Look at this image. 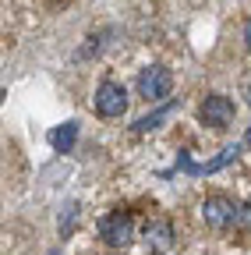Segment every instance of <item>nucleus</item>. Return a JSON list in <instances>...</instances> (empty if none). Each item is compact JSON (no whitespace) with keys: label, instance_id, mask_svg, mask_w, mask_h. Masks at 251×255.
Wrapping results in <instances>:
<instances>
[{"label":"nucleus","instance_id":"4468645a","mask_svg":"<svg viewBox=\"0 0 251 255\" xmlns=\"http://www.w3.org/2000/svg\"><path fill=\"white\" fill-rule=\"evenodd\" d=\"M46 4H64V0H46Z\"/></svg>","mask_w":251,"mask_h":255},{"label":"nucleus","instance_id":"39448f33","mask_svg":"<svg viewBox=\"0 0 251 255\" xmlns=\"http://www.w3.org/2000/svg\"><path fill=\"white\" fill-rule=\"evenodd\" d=\"M99 238L106 241V245H113V248H124L131 238H135V220L128 216V213H110V216H103L99 220Z\"/></svg>","mask_w":251,"mask_h":255},{"label":"nucleus","instance_id":"f03ea898","mask_svg":"<svg viewBox=\"0 0 251 255\" xmlns=\"http://www.w3.org/2000/svg\"><path fill=\"white\" fill-rule=\"evenodd\" d=\"M198 117H202V124L216 128V131H223V128L234 124V100H230V96H223V92H212V96H205V100H202Z\"/></svg>","mask_w":251,"mask_h":255},{"label":"nucleus","instance_id":"6e6552de","mask_svg":"<svg viewBox=\"0 0 251 255\" xmlns=\"http://www.w3.org/2000/svg\"><path fill=\"white\" fill-rule=\"evenodd\" d=\"M75 142H78V121H68V124H60V128L50 131V145L57 152H71Z\"/></svg>","mask_w":251,"mask_h":255},{"label":"nucleus","instance_id":"1a4fd4ad","mask_svg":"<svg viewBox=\"0 0 251 255\" xmlns=\"http://www.w3.org/2000/svg\"><path fill=\"white\" fill-rule=\"evenodd\" d=\"M173 110H177V100H170L167 107H160L156 114H145L142 121H135V131H138V135H145V131H152V128H160V121H167Z\"/></svg>","mask_w":251,"mask_h":255},{"label":"nucleus","instance_id":"0eeeda50","mask_svg":"<svg viewBox=\"0 0 251 255\" xmlns=\"http://www.w3.org/2000/svg\"><path fill=\"white\" fill-rule=\"evenodd\" d=\"M145 248L156 252V255H163V252L173 248V227H170L167 220H152V223H145Z\"/></svg>","mask_w":251,"mask_h":255},{"label":"nucleus","instance_id":"9b49d317","mask_svg":"<svg viewBox=\"0 0 251 255\" xmlns=\"http://www.w3.org/2000/svg\"><path fill=\"white\" fill-rule=\"evenodd\" d=\"M244 46H248V53H251V18L244 21Z\"/></svg>","mask_w":251,"mask_h":255},{"label":"nucleus","instance_id":"ddd939ff","mask_svg":"<svg viewBox=\"0 0 251 255\" xmlns=\"http://www.w3.org/2000/svg\"><path fill=\"white\" fill-rule=\"evenodd\" d=\"M244 142H248V145H251V128H248V135H244Z\"/></svg>","mask_w":251,"mask_h":255},{"label":"nucleus","instance_id":"9d476101","mask_svg":"<svg viewBox=\"0 0 251 255\" xmlns=\"http://www.w3.org/2000/svg\"><path fill=\"white\" fill-rule=\"evenodd\" d=\"M234 227H241V231H248V234H251V202H244V206H241V213H237V223H234Z\"/></svg>","mask_w":251,"mask_h":255},{"label":"nucleus","instance_id":"f8f14e48","mask_svg":"<svg viewBox=\"0 0 251 255\" xmlns=\"http://www.w3.org/2000/svg\"><path fill=\"white\" fill-rule=\"evenodd\" d=\"M244 96H248V107H251V85H248V89H244Z\"/></svg>","mask_w":251,"mask_h":255},{"label":"nucleus","instance_id":"7ed1b4c3","mask_svg":"<svg viewBox=\"0 0 251 255\" xmlns=\"http://www.w3.org/2000/svg\"><path fill=\"white\" fill-rule=\"evenodd\" d=\"M241 156V145H227L219 156H212V159H205V163H195L191 159V152H177V170H184V174H195V177H202V174H216V170H223V167H230L234 159Z\"/></svg>","mask_w":251,"mask_h":255},{"label":"nucleus","instance_id":"f257e3e1","mask_svg":"<svg viewBox=\"0 0 251 255\" xmlns=\"http://www.w3.org/2000/svg\"><path fill=\"white\" fill-rule=\"evenodd\" d=\"M170 89H173V75L163 64H152V68H145L138 75V96L145 103H160L163 96H170Z\"/></svg>","mask_w":251,"mask_h":255},{"label":"nucleus","instance_id":"20e7f679","mask_svg":"<svg viewBox=\"0 0 251 255\" xmlns=\"http://www.w3.org/2000/svg\"><path fill=\"white\" fill-rule=\"evenodd\" d=\"M237 213H241V206H234V199H227V195H209L202 202V220L212 231H223L230 223H237Z\"/></svg>","mask_w":251,"mask_h":255},{"label":"nucleus","instance_id":"423d86ee","mask_svg":"<svg viewBox=\"0 0 251 255\" xmlns=\"http://www.w3.org/2000/svg\"><path fill=\"white\" fill-rule=\"evenodd\" d=\"M96 110H99V117H120L128 110V89L117 82H103L96 89Z\"/></svg>","mask_w":251,"mask_h":255}]
</instances>
